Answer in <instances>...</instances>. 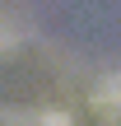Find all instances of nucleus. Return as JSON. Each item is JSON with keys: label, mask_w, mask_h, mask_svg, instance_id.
<instances>
[]
</instances>
